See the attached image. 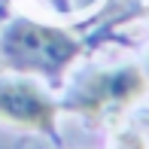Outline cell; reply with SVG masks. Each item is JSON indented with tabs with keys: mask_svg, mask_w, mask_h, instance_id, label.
<instances>
[{
	"mask_svg": "<svg viewBox=\"0 0 149 149\" xmlns=\"http://www.w3.org/2000/svg\"><path fill=\"white\" fill-rule=\"evenodd\" d=\"M143 91H146L143 73L137 67H119V70H104L88 76L70 107L88 119H110L125 107H131Z\"/></svg>",
	"mask_w": 149,
	"mask_h": 149,
	"instance_id": "cell-2",
	"label": "cell"
},
{
	"mask_svg": "<svg viewBox=\"0 0 149 149\" xmlns=\"http://www.w3.org/2000/svg\"><path fill=\"white\" fill-rule=\"evenodd\" d=\"M110 149H146V143H143V137H140L137 131H119L116 137H113Z\"/></svg>",
	"mask_w": 149,
	"mask_h": 149,
	"instance_id": "cell-4",
	"label": "cell"
},
{
	"mask_svg": "<svg viewBox=\"0 0 149 149\" xmlns=\"http://www.w3.org/2000/svg\"><path fill=\"white\" fill-rule=\"evenodd\" d=\"M76 55H79V43L73 37L33 22L12 24L0 40V61L9 70L55 73L64 70Z\"/></svg>",
	"mask_w": 149,
	"mask_h": 149,
	"instance_id": "cell-1",
	"label": "cell"
},
{
	"mask_svg": "<svg viewBox=\"0 0 149 149\" xmlns=\"http://www.w3.org/2000/svg\"><path fill=\"white\" fill-rule=\"evenodd\" d=\"M55 104L46 97L33 82L15 79V82H0V119L12 125L52 131L55 128Z\"/></svg>",
	"mask_w": 149,
	"mask_h": 149,
	"instance_id": "cell-3",
	"label": "cell"
}]
</instances>
